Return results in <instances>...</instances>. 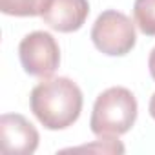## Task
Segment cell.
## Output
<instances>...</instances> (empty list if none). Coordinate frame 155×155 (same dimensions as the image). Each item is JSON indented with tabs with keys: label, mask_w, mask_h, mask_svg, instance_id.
Wrapping results in <instances>:
<instances>
[{
	"label": "cell",
	"mask_w": 155,
	"mask_h": 155,
	"mask_svg": "<svg viewBox=\"0 0 155 155\" xmlns=\"http://www.w3.org/2000/svg\"><path fill=\"white\" fill-rule=\"evenodd\" d=\"M148 68H150V75H151V79L155 81V48L151 49L150 53V58H148Z\"/></svg>",
	"instance_id": "cell-9"
},
{
	"label": "cell",
	"mask_w": 155,
	"mask_h": 155,
	"mask_svg": "<svg viewBox=\"0 0 155 155\" xmlns=\"http://www.w3.org/2000/svg\"><path fill=\"white\" fill-rule=\"evenodd\" d=\"M18 57L28 75L49 79L60 64V48L51 33L33 31L20 40Z\"/></svg>",
	"instance_id": "cell-4"
},
{
	"label": "cell",
	"mask_w": 155,
	"mask_h": 155,
	"mask_svg": "<svg viewBox=\"0 0 155 155\" xmlns=\"http://www.w3.org/2000/svg\"><path fill=\"white\" fill-rule=\"evenodd\" d=\"M90 15L88 0H48L42 20L55 31L73 33L81 29Z\"/></svg>",
	"instance_id": "cell-6"
},
{
	"label": "cell",
	"mask_w": 155,
	"mask_h": 155,
	"mask_svg": "<svg viewBox=\"0 0 155 155\" xmlns=\"http://www.w3.org/2000/svg\"><path fill=\"white\" fill-rule=\"evenodd\" d=\"M37 128L18 113H4L0 117V146L8 155H31L38 148Z\"/></svg>",
	"instance_id": "cell-5"
},
{
	"label": "cell",
	"mask_w": 155,
	"mask_h": 155,
	"mask_svg": "<svg viewBox=\"0 0 155 155\" xmlns=\"http://www.w3.org/2000/svg\"><path fill=\"white\" fill-rule=\"evenodd\" d=\"M148 110H150L151 119H155V93H153V95H151V99H150V106H148Z\"/></svg>",
	"instance_id": "cell-10"
},
{
	"label": "cell",
	"mask_w": 155,
	"mask_h": 155,
	"mask_svg": "<svg viewBox=\"0 0 155 155\" xmlns=\"http://www.w3.org/2000/svg\"><path fill=\"white\" fill-rule=\"evenodd\" d=\"M133 18L144 35L155 37V0H135Z\"/></svg>",
	"instance_id": "cell-8"
},
{
	"label": "cell",
	"mask_w": 155,
	"mask_h": 155,
	"mask_svg": "<svg viewBox=\"0 0 155 155\" xmlns=\"http://www.w3.org/2000/svg\"><path fill=\"white\" fill-rule=\"evenodd\" d=\"M84 97L68 77H53L38 82L29 95V106L38 122L48 130H66L81 117Z\"/></svg>",
	"instance_id": "cell-1"
},
{
	"label": "cell",
	"mask_w": 155,
	"mask_h": 155,
	"mask_svg": "<svg viewBox=\"0 0 155 155\" xmlns=\"http://www.w3.org/2000/svg\"><path fill=\"white\" fill-rule=\"evenodd\" d=\"M48 0H0V11L11 17H40Z\"/></svg>",
	"instance_id": "cell-7"
},
{
	"label": "cell",
	"mask_w": 155,
	"mask_h": 155,
	"mask_svg": "<svg viewBox=\"0 0 155 155\" xmlns=\"http://www.w3.org/2000/svg\"><path fill=\"white\" fill-rule=\"evenodd\" d=\"M91 40L101 53L122 57L135 48L137 33L133 22L124 13L108 9L97 17L91 28Z\"/></svg>",
	"instance_id": "cell-3"
},
{
	"label": "cell",
	"mask_w": 155,
	"mask_h": 155,
	"mask_svg": "<svg viewBox=\"0 0 155 155\" xmlns=\"http://www.w3.org/2000/svg\"><path fill=\"white\" fill-rule=\"evenodd\" d=\"M137 99L122 86H113L102 91L91 111L90 126L97 137L110 139L128 133L137 120Z\"/></svg>",
	"instance_id": "cell-2"
}]
</instances>
